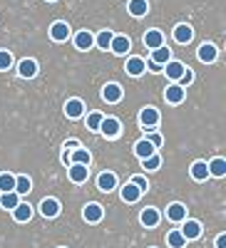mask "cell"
<instances>
[{"label": "cell", "mask_w": 226, "mask_h": 248, "mask_svg": "<svg viewBox=\"0 0 226 248\" xmlns=\"http://www.w3.org/2000/svg\"><path fill=\"white\" fill-rule=\"evenodd\" d=\"M139 124L145 127V132L154 129L157 124H159V112H157L154 107H145V109L139 112Z\"/></svg>", "instance_id": "cell-1"}, {"label": "cell", "mask_w": 226, "mask_h": 248, "mask_svg": "<svg viewBox=\"0 0 226 248\" xmlns=\"http://www.w3.org/2000/svg\"><path fill=\"white\" fill-rule=\"evenodd\" d=\"M184 226H181V236H184V241H194V238H199L201 236V223L199 221H194V218H184L181 221Z\"/></svg>", "instance_id": "cell-2"}, {"label": "cell", "mask_w": 226, "mask_h": 248, "mask_svg": "<svg viewBox=\"0 0 226 248\" xmlns=\"http://www.w3.org/2000/svg\"><path fill=\"white\" fill-rule=\"evenodd\" d=\"M122 94L125 92H122V87L117 85V82H107V85L102 87V99H105L107 105H117V102L122 99Z\"/></svg>", "instance_id": "cell-3"}, {"label": "cell", "mask_w": 226, "mask_h": 248, "mask_svg": "<svg viewBox=\"0 0 226 248\" xmlns=\"http://www.w3.org/2000/svg\"><path fill=\"white\" fill-rule=\"evenodd\" d=\"M67 176H70L72 184H85V181L90 179V167H82V164H70Z\"/></svg>", "instance_id": "cell-4"}, {"label": "cell", "mask_w": 226, "mask_h": 248, "mask_svg": "<svg viewBox=\"0 0 226 248\" xmlns=\"http://www.w3.org/2000/svg\"><path fill=\"white\" fill-rule=\"evenodd\" d=\"M119 129H122V124H119L117 117H105V119H102V124H99V132L105 134V137H110V139H114L119 134Z\"/></svg>", "instance_id": "cell-5"}, {"label": "cell", "mask_w": 226, "mask_h": 248, "mask_svg": "<svg viewBox=\"0 0 226 248\" xmlns=\"http://www.w3.org/2000/svg\"><path fill=\"white\" fill-rule=\"evenodd\" d=\"M184 97H187V90H184V87H179L177 82H174V85H169L167 90H164V99H167L169 105H181V102H184Z\"/></svg>", "instance_id": "cell-6"}, {"label": "cell", "mask_w": 226, "mask_h": 248, "mask_svg": "<svg viewBox=\"0 0 226 248\" xmlns=\"http://www.w3.org/2000/svg\"><path fill=\"white\" fill-rule=\"evenodd\" d=\"M110 50H112L114 55H127V52L132 50V40L125 37V35H114L112 43H110Z\"/></svg>", "instance_id": "cell-7"}, {"label": "cell", "mask_w": 226, "mask_h": 248, "mask_svg": "<svg viewBox=\"0 0 226 248\" xmlns=\"http://www.w3.org/2000/svg\"><path fill=\"white\" fill-rule=\"evenodd\" d=\"M40 214H43L45 218H55L60 214V201L52 199V196L43 199V201H40Z\"/></svg>", "instance_id": "cell-8"}, {"label": "cell", "mask_w": 226, "mask_h": 248, "mask_svg": "<svg viewBox=\"0 0 226 248\" xmlns=\"http://www.w3.org/2000/svg\"><path fill=\"white\" fill-rule=\"evenodd\" d=\"M82 216H85L87 223H99L102 216H105V209H102L99 203H87V206H85V211H82Z\"/></svg>", "instance_id": "cell-9"}, {"label": "cell", "mask_w": 226, "mask_h": 248, "mask_svg": "<svg viewBox=\"0 0 226 248\" xmlns=\"http://www.w3.org/2000/svg\"><path fill=\"white\" fill-rule=\"evenodd\" d=\"M114 186H117V176H114L112 171H102V174L97 176V189H99V191L110 194Z\"/></svg>", "instance_id": "cell-10"}, {"label": "cell", "mask_w": 226, "mask_h": 248, "mask_svg": "<svg viewBox=\"0 0 226 248\" xmlns=\"http://www.w3.org/2000/svg\"><path fill=\"white\" fill-rule=\"evenodd\" d=\"M167 218L172 223H181L184 218H187V206L184 203H169L167 206Z\"/></svg>", "instance_id": "cell-11"}, {"label": "cell", "mask_w": 226, "mask_h": 248, "mask_svg": "<svg viewBox=\"0 0 226 248\" xmlns=\"http://www.w3.org/2000/svg\"><path fill=\"white\" fill-rule=\"evenodd\" d=\"M196 55H199V60L204 62V65H211V62L219 57V50H216V45H211V43H204Z\"/></svg>", "instance_id": "cell-12"}, {"label": "cell", "mask_w": 226, "mask_h": 248, "mask_svg": "<svg viewBox=\"0 0 226 248\" xmlns=\"http://www.w3.org/2000/svg\"><path fill=\"white\" fill-rule=\"evenodd\" d=\"M159 211L157 209H152V206H147V209H142V214H139V221H142V226H147V229H154V226L159 223Z\"/></svg>", "instance_id": "cell-13"}, {"label": "cell", "mask_w": 226, "mask_h": 248, "mask_svg": "<svg viewBox=\"0 0 226 248\" xmlns=\"http://www.w3.org/2000/svg\"><path fill=\"white\" fill-rule=\"evenodd\" d=\"M50 37L55 40V43H65V40L70 37V25H67V23H52Z\"/></svg>", "instance_id": "cell-14"}, {"label": "cell", "mask_w": 226, "mask_h": 248, "mask_svg": "<svg viewBox=\"0 0 226 248\" xmlns=\"http://www.w3.org/2000/svg\"><path fill=\"white\" fill-rule=\"evenodd\" d=\"M192 37H194V30H192V25L181 23V25H177V28H174V40H177V43L187 45V43H192Z\"/></svg>", "instance_id": "cell-15"}, {"label": "cell", "mask_w": 226, "mask_h": 248, "mask_svg": "<svg viewBox=\"0 0 226 248\" xmlns=\"http://www.w3.org/2000/svg\"><path fill=\"white\" fill-rule=\"evenodd\" d=\"M92 45H95V37H92L90 30H80V32L75 35V47H77V50H90Z\"/></svg>", "instance_id": "cell-16"}, {"label": "cell", "mask_w": 226, "mask_h": 248, "mask_svg": "<svg viewBox=\"0 0 226 248\" xmlns=\"http://www.w3.org/2000/svg\"><path fill=\"white\" fill-rule=\"evenodd\" d=\"M184 70H187V67H184V62H177V60H169V62H167V65H164V70H161V72H167V77L177 82V79H179V77L184 75Z\"/></svg>", "instance_id": "cell-17"}, {"label": "cell", "mask_w": 226, "mask_h": 248, "mask_svg": "<svg viewBox=\"0 0 226 248\" xmlns=\"http://www.w3.org/2000/svg\"><path fill=\"white\" fill-rule=\"evenodd\" d=\"M65 114L70 119H77V117L85 114V105H82V99H67L65 102Z\"/></svg>", "instance_id": "cell-18"}, {"label": "cell", "mask_w": 226, "mask_h": 248, "mask_svg": "<svg viewBox=\"0 0 226 248\" xmlns=\"http://www.w3.org/2000/svg\"><path fill=\"white\" fill-rule=\"evenodd\" d=\"M13 218L17 221V223H25V221H30L32 218V209H30V203H23L20 201L15 209H13Z\"/></svg>", "instance_id": "cell-19"}, {"label": "cell", "mask_w": 226, "mask_h": 248, "mask_svg": "<svg viewBox=\"0 0 226 248\" xmlns=\"http://www.w3.org/2000/svg\"><path fill=\"white\" fill-rule=\"evenodd\" d=\"M17 72H20V77H25V79H32L35 75H37V62L35 60H23V62H20V65H17Z\"/></svg>", "instance_id": "cell-20"}, {"label": "cell", "mask_w": 226, "mask_h": 248, "mask_svg": "<svg viewBox=\"0 0 226 248\" xmlns=\"http://www.w3.org/2000/svg\"><path fill=\"white\" fill-rule=\"evenodd\" d=\"M161 45H164V35H161V30H147V35H145V47L157 50V47H161Z\"/></svg>", "instance_id": "cell-21"}, {"label": "cell", "mask_w": 226, "mask_h": 248, "mask_svg": "<svg viewBox=\"0 0 226 248\" xmlns=\"http://www.w3.org/2000/svg\"><path fill=\"white\" fill-rule=\"evenodd\" d=\"M122 201H125V203H134V201H139V196H142V191L137 189V186L129 181V184H125V186H122Z\"/></svg>", "instance_id": "cell-22"}, {"label": "cell", "mask_w": 226, "mask_h": 248, "mask_svg": "<svg viewBox=\"0 0 226 248\" xmlns=\"http://www.w3.org/2000/svg\"><path fill=\"white\" fill-rule=\"evenodd\" d=\"M92 154L87 149H72L70 152V164H82V167H90Z\"/></svg>", "instance_id": "cell-23"}, {"label": "cell", "mask_w": 226, "mask_h": 248, "mask_svg": "<svg viewBox=\"0 0 226 248\" xmlns=\"http://www.w3.org/2000/svg\"><path fill=\"white\" fill-rule=\"evenodd\" d=\"M125 70H127L132 77H139L147 67H145V60H142V57H129V60H127V65H125Z\"/></svg>", "instance_id": "cell-24"}, {"label": "cell", "mask_w": 226, "mask_h": 248, "mask_svg": "<svg viewBox=\"0 0 226 248\" xmlns=\"http://www.w3.org/2000/svg\"><path fill=\"white\" fill-rule=\"evenodd\" d=\"M172 60V50L167 47V45H161V47H157L154 52H152V62H157V65H167V62Z\"/></svg>", "instance_id": "cell-25"}, {"label": "cell", "mask_w": 226, "mask_h": 248, "mask_svg": "<svg viewBox=\"0 0 226 248\" xmlns=\"http://www.w3.org/2000/svg\"><path fill=\"white\" fill-rule=\"evenodd\" d=\"M154 152H157V149L152 147V144H149L147 139H142V141H137V144H134V154H137L139 159H147V156H152Z\"/></svg>", "instance_id": "cell-26"}, {"label": "cell", "mask_w": 226, "mask_h": 248, "mask_svg": "<svg viewBox=\"0 0 226 248\" xmlns=\"http://www.w3.org/2000/svg\"><path fill=\"white\" fill-rule=\"evenodd\" d=\"M30 189H32V181L28 179V176H15V194L17 196H25V194H30Z\"/></svg>", "instance_id": "cell-27"}, {"label": "cell", "mask_w": 226, "mask_h": 248, "mask_svg": "<svg viewBox=\"0 0 226 248\" xmlns=\"http://www.w3.org/2000/svg\"><path fill=\"white\" fill-rule=\"evenodd\" d=\"M207 176H209V167H207V161H194V164H192V179L204 181Z\"/></svg>", "instance_id": "cell-28"}, {"label": "cell", "mask_w": 226, "mask_h": 248, "mask_svg": "<svg viewBox=\"0 0 226 248\" xmlns=\"http://www.w3.org/2000/svg\"><path fill=\"white\" fill-rule=\"evenodd\" d=\"M134 17H142V15H147V10H149V3L147 0H129V8H127Z\"/></svg>", "instance_id": "cell-29"}, {"label": "cell", "mask_w": 226, "mask_h": 248, "mask_svg": "<svg viewBox=\"0 0 226 248\" xmlns=\"http://www.w3.org/2000/svg\"><path fill=\"white\" fill-rule=\"evenodd\" d=\"M207 167H209V176H216V179L226 176V161L224 159H214L211 164H207Z\"/></svg>", "instance_id": "cell-30"}, {"label": "cell", "mask_w": 226, "mask_h": 248, "mask_svg": "<svg viewBox=\"0 0 226 248\" xmlns=\"http://www.w3.org/2000/svg\"><path fill=\"white\" fill-rule=\"evenodd\" d=\"M17 203H20V196H17L15 191H8V194H0V206H3V209L13 211V209H15Z\"/></svg>", "instance_id": "cell-31"}, {"label": "cell", "mask_w": 226, "mask_h": 248, "mask_svg": "<svg viewBox=\"0 0 226 248\" xmlns=\"http://www.w3.org/2000/svg\"><path fill=\"white\" fill-rule=\"evenodd\" d=\"M13 189H15V176L8 174V171H3V174H0V194H8Z\"/></svg>", "instance_id": "cell-32"}, {"label": "cell", "mask_w": 226, "mask_h": 248, "mask_svg": "<svg viewBox=\"0 0 226 248\" xmlns=\"http://www.w3.org/2000/svg\"><path fill=\"white\" fill-rule=\"evenodd\" d=\"M161 167V156L154 152L152 156H147V159H142V169H147V171H157Z\"/></svg>", "instance_id": "cell-33"}, {"label": "cell", "mask_w": 226, "mask_h": 248, "mask_svg": "<svg viewBox=\"0 0 226 248\" xmlns=\"http://www.w3.org/2000/svg\"><path fill=\"white\" fill-rule=\"evenodd\" d=\"M167 243H169V248H184L187 246V241H184V236L179 231H169L167 233Z\"/></svg>", "instance_id": "cell-34"}, {"label": "cell", "mask_w": 226, "mask_h": 248, "mask_svg": "<svg viewBox=\"0 0 226 248\" xmlns=\"http://www.w3.org/2000/svg\"><path fill=\"white\" fill-rule=\"evenodd\" d=\"M102 119H105V114H99V112L87 114V129H90V132H99V124H102Z\"/></svg>", "instance_id": "cell-35"}, {"label": "cell", "mask_w": 226, "mask_h": 248, "mask_svg": "<svg viewBox=\"0 0 226 248\" xmlns=\"http://www.w3.org/2000/svg\"><path fill=\"white\" fill-rule=\"evenodd\" d=\"M112 37H114V35H112L110 30H102V32L97 35V40H95V43H97V45H99L102 50H110V43H112Z\"/></svg>", "instance_id": "cell-36"}, {"label": "cell", "mask_w": 226, "mask_h": 248, "mask_svg": "<svg viewBox=\"0 0 226 248\" xmlns=\"http://www.w3.org/2000/svg\"><path fill=\"white\" fill-rule=\"evenodd\" d=\"M192 82H194V72H192V70L187 67V70H184V75H181V77L177 79V85H179V87H184V90H187V87L192 85Z\"/></svg>", "instance_id": "cell-37"}, {"label": "cell", "mask_w": 226, "mask_h": 248, "mask_svg": "<svg viewBox=\"0 0 226 248\" xmlns=\"http://www.w3.org/2000/svg\"><path fill=\"white\" fill-rule=\"evenodd\" d=\"M147 141L152 144V147L157 149V147H161V144H164V139H161V134L159 132H154V129H149L147 132Z\"/></svg>", "instance_id": "cell-38"}, {"label": "cell", "mask_w": 226, "mask_h": 248, "mask_svg": "<svg viewBox=\"0 0 226 248\" xmlns=\"http://www.w3.org/2000/svg\"><path fill=\"white\" fill-rule=\"evenodd\" d=\"M13 65V55L8 50H0V70H10Z\"/></svg>", "instance_id": "cell-39"}, {"label": "cell", "mask_w": 226, "mask_h": 248, "mask_svg": "<svg viewBox=\"0 0 226 248\" xmlns=\"http://www.w3.org/2000/svg\"><path fill=\"white\" fill-rule=\"evenodd\" d=\"M132 184L137 186V189H139L142 194H145V191L149 189V181H147L145 176H142V174H137V176H132Z\"/></svg>", "instance_id": "cell-40"}, {"label": "cell", "mask_w": 226, "mask_h": 248, "mask_svg": "<svg viewBox=\"0 0 226 248\" xmlns=\"http://www.w3.org/2000/svg\"><path fill=\"white\" fill-rule=\"evenodd\" d=\"M65 149H80V141L77 139H67L65 141Z\"/></svg>", "instance_id": "cell-41"}, {"label": "cell", "mask_w": 226, "mask_h": 248, "mask_svg": "<svg viewBox=\"0 0 226 248\" xmlns=\"http://www.w3.org/2000/svg\"><path fill=\"white\" fill-rule=\"evenodd\" d=\"M145 67H149L152 72H161V65H157V62H152V60H149V62H145Z\"/></svg>", "instance_id": "cell-42"}, {"label": "cell", "mask_w": 226, "mask_h": 248, "mask_svg": "<svg viewBox=\"0 0 226 248\" xmlns=\"http://www.w3.org/2000/svg\"><path fill=\"white\" fill-rule=\"evenodd\" d=\"M216 248H226V233H221V236L216 238Z\"/></svg>", "instance_id": "cell-43"}, {"label": "cell", "mask_w": 226, "mask_h": 248, "mask_svg": "<svg viewBox=\"0 0 226 248\" xmlns=\"http://www.w3.org/2000/svg\"><path fill=\"white\" fill-rule=\"evenodd\" d=\"M63 161H65V164H67V167H70V152H67V149L63 152Z\"/></svg>", "instance_id": "cell-44"}, {"label": "cell", "mask_w": 226, "mask_h": 248, "mask_svg": "<svg viewBox=\"0 0 226 248\" xmlns=\"http://www.w3.org/2000/svg\"><path fill=\"white\" fill-rule=\"evenodd\" d=\"M48 3H55V0H48Z\"/></svg>", "instance_id": "cell-45"}]
</instances>
